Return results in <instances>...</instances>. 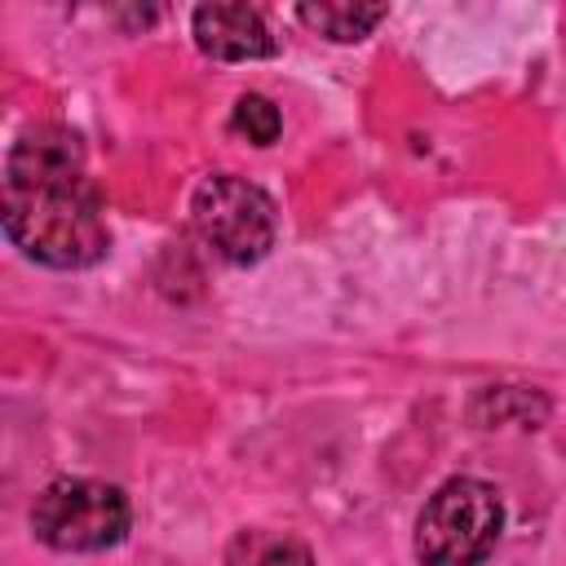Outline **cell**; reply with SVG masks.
I'll return each mask as SVG.
<instances>
[{
	"mask_svg": "<svg viewBox=\"0 0 566 566\" xmlns=\"http://www.w3.org/2000/svg\"><path fill=\"white\" fill-rule=\"evenodd\" d=\"M0 217L13 248L53 270L106 256V208L84 172V142L62 124L27 128L4 155Z\"/></svg>",
	"mask_w": 566,
	"mask_h": 566,
	"instance_id": "6da1fadb",
	"label": "cell"
},
{
	"mask_svg": "<svg viewBox=\"0 0 566 566\" xmlns=\"http://www.w3.org/2000/svg\"><path fill=\"white\" fill-rule=\"evenodd\" d=\"M504 531V504L482 478L442 482L416 517V557L424 566H482Z\"/></svg>",
	"mask_w": 566,
	"mask_h": 566,
	"instance_id": "7a4b0ae2",
	"label": "cell"
},
{
	"mask_svg": "<svg viewBox=\"0 0 566 566\" xmlns=\"http://www.w3.org/2000/svg\"><path fill=\"white\" fill-rule=\"evenodd\" d=\"M128 495L97 478H57L35 495L31 531L57 553H102L128 535Z\"/></svg>",
	"mask_w": 566,
	"mask_h": 566,
	"instance_id": "3957f363",
	"label": "cell"
},
{
	"mask_svg": "<svg viewBox=\"0 0 566 566\" xmlns=\"http://www.w3.org/2000/svg\"><path fill=\"white\" fill-rule=\"evenodd\" d=\"M190 212H195L203 243L230 265H252L274 248V230H279L274 199L248 177H234V172L208 177L195 190Z\"/></svg>",
	"mask_w": 566,
	"mask_h": 566,
	"instance_id": "277c9868",
	"label": "cell"
},
{
	"mask_svg": "<svg viewBox=\"0 0 566 566\" xmlns=\"http://www.w3.org/2000/svg\"><path fill=\"white\" fill-rule=\"evenodd\" d=\"M195 44L221 62H252V57L279 53V40L270 35L265 18L248 4H199L195 9Z\"/></svg>",
	"mask_w": 566,
	"mask_h": 566,
	"instance_id": "5b68a950",
	"label": "cell"
},
{
	"mask_svg": "<svg viewBox=\"0 0 566 566\" xmlns=\"http://www.w3.org/2000/svg\"><path fill=\"white\" fill-rule=\"evenodd\" d=\"M385 13H389L385 4H349V0H318V4H301L296 9V18L310 31L327 35V40H340V44L363 40Z\"/></svg>",
	"mask_w": 566,
	"mask_h": 566,
	"instance_id": "8992f818",
	"label": "cell"
},
{
	"mask_svg": "<svg viewBox=\"0 0 566 566\" xmlns=\"http://www.w3.org/2000/svg\"><path fill=\"white\" fill-rule=\"evenodd\" d=\"M243 557H234V566H314L310 548L292 535H265V531H248L239 535Z\"/></svg>",
	"mask_w": 566,
	"mask_h": 566,
	"instance_id": "52a82bcc",
	"label": "cell"
},
{
	"mask_svg": "<svg viewBox=\"0 0 566 566\" xmlns=\"http://www.w3.org/2000/svg\"><path fill=\"white\" fill-rule=\"evenodd\" d=\"M230 124H234V133H243L252 146H270V142L279 137V128H283V115H279V106H274L270 97L243 93V97L234 102Z\"/></svg>",
	"mask_w": 566,
	"mask_h": 566,
	"instance_id": "ba28073f",
	"label": "cell"
}]
</instances>
